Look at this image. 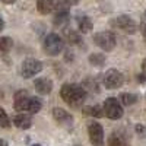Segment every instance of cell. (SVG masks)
I'll use <instances>...</instances> for the list:
<instances>
[{
	"label": "cell",
	"mask_w": 146,
	"mask_h": 146,
	"mask_svg": "<svg viewBox=\"0 0 146 146\" xmlns=\"http://www.w3.org/2000/svg\"><path fill=\"white\" fill-rule=\"evenodd\" d=\"M29 101H31V96H29L28 91L21 89L13 96V107L16 111H28Z\"/></svg>",
	"instance_id": "cell-8"
},
{
	"label": "cell",
	"mask_w": 146,
	"mask_h": 146,
	"mask_svg": "<svg viewBox=\"0 0 146 146\" xmlns=\"http://www.w3.org/2000/svg\"><path fill=\"white\" fill-rule=\"evenodd\" d=\"M70 6H72L70 0H54V10L57 13H60V12H69Z\"/></svg>",
	"instance_id": "cell-19"
},
{
	"label": "cell",
	"mask_w": 146,
	"mask_h": 146,
	"mask_svg": "<svg viewBox=\"0 0 146 146\" xmlns=\"http://www.w3.org/2000/svg\"><path fill=\"white\" fill-rule=\"evenodd\" d=\"M145 18H146V10H145Z\"/></svg>",
	"instance_id": "cell-35"
},
{
	"label": "cell",
	"mask_w": 146,
	"mask_h": 146,
	"mask_svg": "<svg viewBox=\"0 0 146 146\" xmlns=\"http://www.w3.org/2000/svg\"><path fill=\"white\" fill-rule=\"evenodd\" d=\"M41 108H42V102H41L38 98H34V96H31L29 107H28V113H31V114H36L38 111H41Z\"/></svg>",
	"instance_id": "cell-21"
},
{
	"label": "cell",
	"mask_w": 146,
	"mask_h": 146,
	"mask_svg": "<svg viewBox=\"0 0 146 146\" xmlns=\"http://www.w3.org/2000/svg\"><path fill=\"white\" fill-rule=\"evenodd\" d=\"M137 79H139V82H140V83H145L146 76H145V75H139V76H137Z\"/></svg>",
	"instance_id": "cell-28"
},
{
	"label": "cell",
	"mask_w": 146,
	"mask_h": 146,
	"mask_svg": "<svg viewBox=\"0 0 146 146\" xmlns=\"http://www.w3.org/2000/svg\"><path fill=\"white\" fill-rule=\"evenodd\" d=\"M83 114H86V115H92V117H96V118H100V117L105 115V113H104V107H101V105H91V107H85V108H83Z\"/></svg>",
	"instance_id": "cell-16"
},
{
	"label": "cell",
	"mask_w": 146,
	"mask_h": 146,
	"mask_svg": "<svg viewBox=\"0 0 146 146\" xmlns=\"http://www.w3.org/2000/svg\"><path fill=\"white\" fill-rule=\"evenodd\" d=\"M140 31H142L145 40H146V22H142V23H140Z\"/></svg>",
	"instance_id": "cell-27"
},
{
	"label": "cell",
	"mask_w": 146,
	"mask_h": 146,
	"mask_svg": "<svg viewBox=\"0 0 146 146\" xmlns=\"http://www.w3.org/2000/svg\"><path fill=\"white\" fill-rule=\"evenodd\" d=\"M142 72L145 73V75H146V58H145L143 62H142Z\"/></svg>",
	"instance_id": "cell-29"
},
{
	"label": "cell",
	"mask_w": 146,
	"mask_h": 146,
	"mask_svg": "<svg viewBox=\"0 0 146 146\" xmlns=\"http://www.w3.org/2000/svg\"><path fill=\"white\" fill-rule=\"evenodd\" d=\"M70 3H72V5H78L79 0H70Z\"/></svg>",
	"instance_id": "cell-33"
},
{
	"label": "cell",
	"mask_w": 146,
	"mask_h": 146,
	"mask_svg": "<svg viewBox=\"0 0 146 146\" xmlns=\"http://www.w3.org/2000/svg\"><path fill=\"white\" fill-rule=\"evenodd\" d=\"M34 88L40 95H47L53 91V82L48 78H38L34 82Z\"/></svg>",
	"instance_id": "cell-10"
},
{
	"label": "cell",
	"mask_w": 146,
	"mask_h": 146,
	"mask_svg": "<svg viewBox=\"0 0 146 146\" xmlns=\"http://www.w3.org/2000/svg\"><path fill=\"white\" fill-rule=\"evenodd\" d=\"M88 135H89V140L94 146H102V143H104V129L100 123H96V121L89 123Z\"/></svg>",
	"instance_id": "cell-7"
},
{
	"label": "cell",
	"mask_w": 146,
	"mask_h": 146,
	"mask_svg": "<svg viewBox=\"0 0 146 146\" xmlns=\"http://www.w3.org/2000/svg\"><path fill=\"white\" fill-rule=\"evenodd\" d=\"M13 47V41L10 36H0V53H7Z\"/></svg>",
	"instance_id": "cell-20"
},
{
	"label": "cell",
	"mask_w": 146,
	"mask_h": 146,
	"mask_svg": "<svg viewBox=\"0 0 146 146\" xmlns=\"http://www.w3.org/2000/svg\"><path fill=\"white\" fill-rule=\"evenodd\" d=\"M94 42L104 51H113L117 44V40L111 31H101L94 35Z\"/></svg>",
	"instance_id": "cell-2"
},
{
	"label": "cell",
	"mask_w": 146,
	"mask_h": 146,
	"mask_svg": "<svg viewBox=\"0 0 146 146\" xmlns=\"http://www.w3.org/2000/svg\"><path fill=\"white\" fill-rule=\"evenodd\" d=\"M115 27L120 28L121 31H124L126 34H135L136 29H137V25H136V21L127 16V15H121L115 19Z\"/></svg>",
	"instance_id": "cell-9"
},
{
	"label": "cell",
	"mask_w": 146,
	"mask_h": 146,
	"mask_svg": "<svg viewBox=\"0 0 146 146\" xmlns=\"http://www.w3.org/2000/svg\"><path fill=\"white\" fill-rule=\"evenodd\" d=\"M3 3H6V5H12V3H15L16 0H2Z\"/></svg>",
	"instance_id": "cell-31"
},
{
	"label": "cell",
	"mask_w": 146,
	"mask_h": 146,
	"mask_svg": "<svg viewBox=\"0 0 146 146\" xmlns=\"http://www.w3.org/2000/svg\"><path fill=\"white\" fill-rule=\"evenodd\" d=\"M88 60H89V63L95 67H102L105 64V56L101 54V53H92L88 57Z\"/></svg>",
	"instance_id": "cell-17"
},
{
	"label": "cell",
	"mask_w": 146,
	"mask_h": 146,
	"mask_svg": "<svg viewBox=\"0 0 146 146\" xmlns=\"http://www.w3.org/2000/svg\"><path fill=\"white\" fill-rule=\"evenodd\" d=\"M53 117H54V120L57 121V123H60V124H69V126L73 124L72 114H69L66 110H63V108H54L53 110Z\"/></svg>",
	"instance_id": "cell-11"
},
{
	"label": "cell",
	"mask_w": 146,
	"mask_h": 146,
	"mask_svg": "<svg viewBox=\"0 0 146 146\" xmlns=\"http://www.w3.org/2000/svg\"><path fill=\"white\" fill-rule=\"evenodd\" d=\"M0 146H9V145H7V142L5 139H0Z\"/></svg>",
	"instance_id": "cell-32"
},
{
	"label": "cell",
	"mask_w": 146,
	"mask_h": 146,
	"mask_svg": "<svg viewBox=\"0 0 146 146\" xmlns=\"http://www.w3.org/2000/svg\"><path fill=\"white\" fill-rule=\"evenodd\" d=\"M120 101H121V104H123V105H131V104H136V102H137V95L123 92V94L120 95Z\"/></svg>",
	"instance_id": "cell-22"
},
{
	"label": "cell",
	"mask_w": 146,
	"mask_h": 146,
	"mask_svg": "<svg viewBox=\"0 0 146 146\" xmlns=\"http://www.w3.org/2000/svg\"><path fill=\"white\" fill-rule=\"evenodd\" d=\"M104 113L108 118L111 120H118L123 117V107H121L120 101L117 98H107L105 102H104Z\"/></svg>",
	"instance_id": "cell-6"
},
{
	"label": "cell",
	"mask_w": 146,
	"mask_h": 146,
	"mask_svg": "<svg viewBox=\"0 0 146 146\" xmlns=\"http://www.w3.org/2000/svg\"><path fill=\"white\" fill-rule=\"evenodd\" d=\"M5 28V21H3V18L2 16H0V31H2Z\"/></svg>",
	"instance_id": "cell-30"
},
{
	"label": "cell",
	"mask_w": 146,
	"mask_h": 146,
	"mask_svg": "<svg viewBox=\"0 0 146 146\" xmlns=\"http://www.w3.org/2000/svg\"><path fill=\"white\" fill-rule=\"evenodd\" d=\"M78 146H80V145H78Z\"/></svg>",
	"instance_id": "cell-36"
},
{
	"label": "cell",
	"mask_w": 146,
	"mask_h": 146,
	"mask_svg": "<svg viewBox=\"0 0 146 146\" xmlns=\"http://www.w3.org/2000/svg\"><path fill=\"white\" fill-rule=\"evenodd\" d=\"M63 36L66 38V41L70 45H76V44L82 42V36L79 35V32H76L75 29H72V28H66L63 31Z\"/></svg>",
	"instance_id": "cell-14"
},
{
	"label": "cell",
	"mask_w": 146,
	"mask_h": 146,
	"mask_svg": "<svg viewBox=\"0 0 146 146\" xmlns=\"http://www.w3.org/2000/svg\"><path fill=\"white\" fill-rule=\"evenodd\" d=\"M83 88H85V89L89 88V89L94 91V92H95V91L98 92V85H95V82H94L92 79H86V80H85V82H83Z\"/></svg>",
	"instance_id": "cell-25"
},
{
	"label": "cell",
	"mask_w": 146,
	"mask_h": 146,
	"mask_svg": "<svg viewBox=\"0 0 146 146\" xmlns=\"http://www.w3.org/2000/svg\"><path fill=\"white\" fill-rule=\"evenodd\" d=\"M41 70H42V63L40 60L27 58V60H23V63L21 66V75H22V78L29 79V78L36 76Z\"/></svg>",
	"instance_id": "cell-5"
},
{
	"label": "cell",
	"mask_w": 146,
	"mask_h": 146,
	"mask_svg": "<svg viewBox=\"0 0 146 146\" xmlns=\"http://www.w3.org/2000/svg\"><path fill=\"white\" fill-rule=\"evenodd\" d=\"M13 124L18 127V129H22V130H27L32 126V120L29 115L27 114H18L13 117Z\"/></svg>",
	"instance_id": "cell-13"
},
{
	"label": "cell",
	"mask_w": 146,
	"mask_h": 146,
	"mask_svg": "<svg viewBox=\"0 0 146 146\" xmlns=\"http://www.w3.org/2000/svg\"><path fill=\"white\" fill-rule=\"evenodd\" d=\"M32 146H41V145H38V143H35V145H32Z\"/></svg>",
	"instance_id": "cell-34"
},
{
	"label": "cell",
	"mask_w": 146,
	"mask_h": 146,
	"mask_svg": "<svg viewBox=\"0 0 146 146\" xmlns=\"http://www.w3.org/2000/svg\"><path fill=\"white\" fill-rule=\"evenodd\" d=\"M102 82H104V86L107 89H118L124 83V76L117 69H108L104 73Z\"/></svg>",
	"instance_id": "cell-4"
},
{
	"label": "cell",
	"mask_w": 146,
	"mask_h": 146,
	"mask_svg": "<svg viewBox=\"0 0 146 146\" xmlns=\"http://www.w3.org/2000/svg\"><path fill=\"white\" fill-rule=\"evenodd\" d=\"M36 9L41 15H48L54 10V0H36Z\"/></svg>",
	"instance_id": "cell-15"
},
{
	"label": "cell",
	"mask_w": 146,
	"mask_h": 146,
	"mask_svg": "<svg viewBox=\"0 0 146 146\" xmlns=\"http://www.w3.org/2000/svg\"><path fill=\"white\" fill-rule=\"evenodd\" d=\"M108 146H129V142L121 135L114 133V135H111L108 139Z\"/></svg>",
	"instance_id": "cell-18"
},
{
	"label": "cell",
	"mask_w": 146,
	"mask_h": 146,
	"mask_svg": "<svg viewBox=\"0 0 146 146\" xmlns=\"http://www.w3.org/2000/svg\"><path fill=\"white\" fill-rule=\"evenodd\" d=\"M60 96L67 105L78 108L83 104L85 98H86V89L76 83H64L60 89Z\"/></svg>",
	"instance_id": "cell-1"
},
{
	"label": "cell",
	"mask_w": 146,
	"mask_h": 146,
	"mask_svg": "<svg viewBox=\"0 0 146 146\" xmlns=\"http://www.w3.org/2000/svg\"><path fill=\"white\" fill-rule=\"evenodd\" d=\"M67 22H69V12H60V13H57V16L54 18V25L56 27L66 25Z\"/></svg>",
	"instance_id": "cell-23"
},
{
	"label": "cell",
	"mask_w": 146,
	"mask_h": 146,
	"mask_svg": "<svg viewBox=\"0 0 146 146\" xmlns=\"http://www.w3.org/2000/svg\"><path fill=\"white\" fill-rule=\"evenodd\" d=\"M136 133H137V135H140V136H145V137H146V126L137 124V126H136Z\"/></svg>",
	"instance_id": "cell-26"
},
{
	"label": "cell",
	"mask_w": 146,
	"mask_h": 146,
	"mask_svg": "<svg viewBox=\"0 0 146 146\" xmlns=\"http://www.w3.org/2000/svg\"><path fill=\"white\" fill-rule=\"evenodd\" d=\"M76 22H78V27H79L80 32H83V34L91 32L92 28H94V23H92L91 18L86 16V15H79V16L76 18Z\"/></svg>",
	"instance_id": "cell-12"
},
{
	"label": "cell",
	"mask_w": 146,
	"mask_h": 146,
	"mask_svg": "<svg viewBox=\"0 0 146 146\" xmlns=\"http://www.w3.org/2000/svg\"><path fill=\"white\" fill-rule=\"evenodd\" d=\"M0 126H2L3 129H9L10 127V118H9V115L5 111L3 107H0Z\"/></svg>",
	"instance_id": "cell-24"
},
{
	"label": "cell",
	"mask_w": 146,
	"mask_h": 146,
	"mask_svg": "<svg viewBox=\"0 0 146 146\" xmlns=\"http://www.w3.org/2000/svg\"><path fill=\"white\" fill-rule=\"evenodd\" d=\"M44 51L48 56H58L63 51V40L62 36L51 32L44 38Z\"/></svg>",
	"instance_id": "cell-3"
}]
</instances>
